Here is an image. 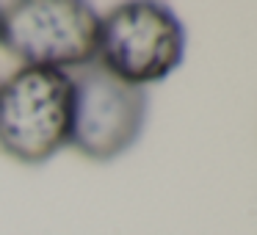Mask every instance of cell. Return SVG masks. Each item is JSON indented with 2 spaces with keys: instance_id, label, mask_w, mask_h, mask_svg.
Listing matches in <instances>:
<instances>
[{
  "instance_id": "cell-1",
  "label": "cell",
  "mask_w": 257,
  "mask_h": 235,
  "mask_svg": "<svg viewBox=\"0 0 257 235\" xmlns=\"http://www.w3.org/2000/svg\"><path fill=\"white\" fill-rule=\"evenodd\" d=\"M72 78L61 69L20 67L0 83V150L42 166L69 147Z\"/></svg>"
},
{
  "instance_id": "cell-2",
  "label": "cell",
  "mask_w": 257,
  "mask_h": 235,
  "mask_svg": "<svg viewBox=\"0 0 257 235\" xmlns=\"http://www.w3.org/2000/svg\"><path fill=\"white\" fill-rule=\"evenodd\" d=\"M100 14L80 0H20L0 6V47L23 67L75 72L97 61Z\"/></svg>"
},
{
  "instance_id": "cell-3",
  "label": "cell",
  "mask_w": 257,
  "mask_h": 235,
  "mask_svg": "<svg viewBox=\"0 0 257 235\" xmlns=\"http://www.w3.org/2000/svg\"><path fill=\"white\" fill-rule=\"evenodd\" d=\"M185 58V25L163 3H119L100 17L97 64L130 86L166 80Z\"/></svg>"
},
{
  "instance_id": "cell-4",
  "label": "cell",
  "mask_w": 257,
  "mask_h": 235,
  "mask_svg": "<svg viewBox=\"0 0 257 235\" xmlns=\"http://www.w3.org/2000/svg\"><path fill=\"white\" fill-rule=\"evenodd\" d=\"M72 78L69 147L97 163L116 161L141 139L150 111L147 89L113 78L100 64H89Z\"/></svg>"
}]
</instances>
